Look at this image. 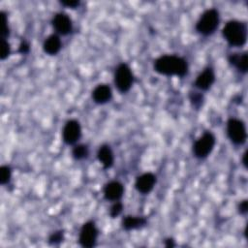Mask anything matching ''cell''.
<instances>
[{"instance_id": "6da1fadb", "label": "cell", "mask_w": 248, "mask_h": 248, "mask_svg": "<svg viewBox=\"0 0 248 248\" xmlns=\"http://www.w3.org/2000/svg\"><path fill=\"white\" fill-rule=\"evenodd\" d=\"M154 70L160 75L182 78L188 73V64L182 57L176 55H162L154 61Z\"/></svg>"}, {"instance_id": "7a4b0ae2", "label": "cell", "mask_w": 248, "mask_h": 248, "mask_svg": "<svg viewBox=\"0 0 248 248\" xmlns=\"http://www.w3.org/2000/svg\"><path fill=\"white\" fill-rule=\"evenodd\" d=\"M222 34L228 44L232 46H242L247 40L246 23L235 19L230 20L225 24Z\"/></svg>"}, {"instance_id": "3957f363", "label": "cell", "mask_w": 248, "mask_h": 248, "mask_svg": "<svg viewBox=\"0 0 248 248\" xmlns=\"http://www.w3.org/2000/svg\"><path fill=\"white\" fill-rule=\"evenodd\" d=\"M220 17L219 13L216 9H208L206 10L199 18L196 23V30L203 35L208 36L215 32L219 25Z\"/></svg>"}, {"instance_id": "277c9868", "label": "cell", "mask_w": 248, "mask_h": 248, "mask_svg": "<svg viewBox=\"0 0 248 248\" xmlns=\"http://www.w3.org/2000/svg\"><path fill=\"white\" fill-rule=\"evenodd\" d=\"M215 141V136L211 132H204L202 136L200 137L193 145V153L195 157L199 159H203L207 157L213 150Z\"/></svg>"}, {"instance_id": "5b68a950", "label": "cell", "mask_w": 248, "mask_h": 248, "mask_svg": "<svg viewBox=\"0 0 248 248\" xmlns=\"http://www.w3.org/2000/svg\"><path fill=\"white\" fill-rule=\"evenodd\" d=\"M133 81L134 77L130 67L125 63L118 65L114 73V83L118 91L122 93L128 92L132 87Z\"/></svg>"}, {"instance_id": "8992f818", "label": "cell", "mask_w": 248, "mask_h": 248, "mask_svg": "<svg viewBox=\"0 0 248 248\" xmlns=\"http://www.w3.org/2000/svg\"><path fill=\"white\" fill-rule=\"evenodd\" d=\"M227 133L232 140L236 145H241L246 141L247 133L243 121L236 118H230L227 122Z\"/></svg>"}, {"instance_id": "52a82bcc", "label": "cell", "mask_w": 248, "mask_h": 248, "mask_svg": "<svg viewBox=\"0 0 248 248\" xmlns=\"http://www.w3.org/2000/svg\"><path fill=\"white\" fill-rule=\"evenodd\" d=\"M97 236H98V229L96 228L94 222L89 221L82 225L79 232L78 242L82 247L90 248L95 245Z\"/></svg>"}, {"instance_id": "ba28073f", "label": "cell", "mask_w": 248, "mask_h": 248, "mask_svg": "<svg viewBox=\"0 0 248 248\" xmlns=\"http://www.w3.org/2000/svg\"><path fill=\"white\" fill-rule=\"evenodd\" d=\"M81 136V128L80 124L78 120L71 119L66 122L63 131H62V137L63 141L66 144H75Z\"/></svg>"}, {"instance_id": "9c48e42d", "label": "cell", "mask_w": 248, "mask_h": 248, "mask_svg": "<svg viewBox=\"0 0 248 248\" xmlns=\"http://www.w3.org/2000/svg\"><path fill=\"white\" fill-rule=\"evenodd\" d=\"M51 23L55 31L60 35H68L73 29L71 18L64 13H57L53 16Z\"/></svg>"}, {"instance_id": "30bf717a", "label": "cell", "mask_w": 248, "mask_h": 248, "mask_svg": "<svg viewBox=\"0 0 248 248\" xmlns=\"http://www.w3.org/2000/svg\"><path fill=\"white\" fill-rule=\"evenodd\" d=\"M156 176L151 172H145L140 175L135 183L136 189L141 194H148L155 186Z\"/></svg>"}, {"instance_id": "8fae6325", "label": "cell", "mask_w": 248, "mask_h": 248, "mask_svg": "<svg viewBox=\"0 0 248 248\" xmlns=\"http://www.w3.org/2000/svg\"><path fill=\"white\" fill-rule=\"evenodd\" d=\"M123 193L124 187L118 181H110L104 187V197L108 201L117 202L122 198Z\"/></svg>"}, {"instance_id": "7c38bea8", "label": "cell", "mask_w": 248, "mask_h": 248, "mask_svg": "<svg viewBox=\"0 0 248 248\" xmlns=\"http://www.w3.org/2000/svg\"><path fill=\"white\" fill-rule=\"evenodd\" d=\"M215 81V74L212 68H206L196 78L194 85L200 90H208Z\"/></svg>"}, {"instance_id": "4fadbf2b", "label": "cell", "mask_w": 248, "mask_h": 248, "mask_svg": "<svg viewBox=\"0 0 248 248\" xmlns=\"http://www.w3.org/2000/svg\"><path fill=\"white\" fill-rule=\"evenodd\" d=\"M112 97L111 89L107 84H99L92 91V99L96 104H106Z\"/></svg>"}, {"instance_id": "5bb4252c", "label": "cell", "mask_w": 248, "mask_h": 248, "mask_svg": "<svg viewBox=\"0 0 248 248\" xmlns=\"http://www.w3.org/2000/svg\"><path fill=\"white\" fill-rule=\"evenodd\" d=\"M62 43L59 36L56 34H52L45 40L43 44V49L48 55H55L59 52Z\"/></svg>"}, {"instance_id": "9a60e30c", "label": "cell", "mask_w": 248, "mask_h": 248, "mask_svg": "<svg viewBox=\"0 0 248 248\" xmlns=\"http://www.w3.org/2000/svg\"><path fill=\"white\" fill-rule=\"evenodd\" d=\"M229 62L241 73H246L248 70V56L246 51L242 53H232L229 56Z\"/></svg>"}, {"instance_id": "2e32d148", "label": "cell", "mask_w": 248, "mask_h": 248, "mask_svg": "<svg viewBox=\"0 0 248 248\" xmlns=\"http://www.w3.org/2000/svg\"><path fill=\"white\" fill-rule=\"evenodd\" d=\"M97 157L105 169H108L113 165V153L111 148L107 144L100 146L97 153Z\"/></svg>"}, {"instance_id": "e0dca14e", "label": "cell", "mask_w": 248, "mask_h": 248, "mask_svg": "<svg viewBox=\"0 0 248 248\" xmlns=\"http://www.w3.org/2000/svg\"><path fill=\"white\" fill-rule=\"evenodd\" d=\"M147 223L144 217H138V216H126L122 220V227L126 231H131L135 229L141 228L145 226Z\"/></svg>"}, {"instance_id": "ac0fdd59", "label": "cell", "mask_w": 248, "mask_h": 248, "mask_svg": "<svg viewBox=\"0 0 248 248\" xmlns=\"http://www.w3.org/2000/svg\"><path fill=\"white\" fill-rule=\"evenodd\" d=\"M88 147L84 144H77L72 150V155L76 160H81L88 156Z\"/></svg>"}, {"instance_id": "d6986e66", "label": "cell", "mask_w": 248, "mask_h": 248, "mask_svg": "<svg viewBox=\"0 0 248 248\" xmlns=\"http://www.w3.org/2000/svg\"><path fill=\"white\" fill-rule=\"evenodd\" d=\"M12 177V170L9 166L4 165L0 168V183L5 185L10 182Z\"/></svg>"}, {"instance_id": "ffe728a7", "label": "cell", "mask_w": 248, "mask_h": 248, "mask_svg": "<svg viewBox=\"0 0 248 248\" xmlns=\"http://www.w3.org/2000/svg\"><path fill=\"white\" fill-rule=\"evenodd\" d=\"M1 21H2V29H1V39H7L9 34H10V30H9V25H8V17L5 12H1Z\"/></svg>"}, {"instance_id": "44dd1931", "label": "cell", "mask_w": 248, "mask_h": 248, "mask_svg": "<svg viewBox=\"0 0 248 248\" xmlns=\"http://www.w3.org/2000/svg\"><path fill=\"white\" fill-rule=\"evenodd\" d=\"M11 53V46L10 44L6 39H1V52L0 58L1 60H5Z\"/></svg>"}, {"instance_id": "7402d4cb", "label": "cell", "mask_w": 248, "mask_h": 248, "mask_svg": "<svg viewBox=\"0 0 248 248\" xmlns=\"http://www.w3.org/2000/svg\"><path fill=\"white\" fill-rule=\"evenodd\" d=\"M64 235L62 231H57L55 232H52L48 237V243L49 244H58L61 241H63Z\"/></svg>"}, {"instance_id": "603a6c76", "label": "cell", "mask_w": 248, "mask_h": 248, "mask_svg": "<svg viewBox=\"0 0 248 248\" xmlns=\"http://www.w3.org/2000/svg\"><path fill=\"white\" fill-rule=\"evenodd\" d=\"M122 209H123V205L120 202H115V203L110 207V210H109V215L111 216V218H115L117 217L121 212H122Z\"/></svg>"}, {"instance_id": "cb8c5ba5", "label": "cell", "mask_w": 248, "mask_h": 248, "mask_svg": "<svg viewBox=\"0 0 248 248\" xmlns=\"http://www.w3.org/2000/svg\"><path fill=\"white\" fill-rule=\"evenodd\" d=\"M190 100H191V103L194 105L195 108H199L201 105H202V102L203 100L202 96L197 92H194L190 95Z\"/></svg>"}, {"instance_id": "d4e9b609", "label": "cell", "mask_w": 248, "mask_h": 248, "mask_svg": "<svg viewBox=\"0 0 248 248\" xmlns=\"http://www.w3.org/2000/svg\"><path fill=\"white\" fill-rule=\"evenodd\" d=\"M60 4L65 6V7L75 9V8H77L79 5V1H77V0H65V1H60Z\"/></svg>"}, {"instance_id": "484cf974", "label": "cell", "mask_w": 248, "mask_h": 248, "mask_svg": "<svg viewBox=\"0 0 248 248\" xmlns=\"http://www.w3.org/2000/svg\"><path fill=\"white\" fill-rule=\"evenodd\" d=\"M30 50V46L29 44L26 42V41H22L20 44H19V47H18V51L20 53H28Z\"/></svg>"}, {"instance_id": "4316f807", "label": "cell", "mask_w": 248, "mask_h": 248, "mask_svg": "<svg viewBox=\"0 0 248 248\" xmlns=\"http://www.w3.org/2000/svg\"><path fill=\"white\" fill-rule=\"evenodd\" d=\"M238 209H239V212H240L241 214H246V212H247V210H248V202H247L246 200L240 202V204H239V206H238Z\"/></svg>"}, {"instance_id": "83f0119b", "label": "cell", "mask_w": 248, "mask_h": 248, "mask_svg": "<svg viewBox=\"0 0 248 248\" xmlns=\"http://www.w3.org/2000/svg\"><path fill=\"white\" fill-rule=\"evenodd\" d=\"M165 245L166 247H169V248H171L173 247L175 244H174V240L172 238H168L165 240Z\"/></svg>"}, {"instance_id": "f1b7e54d", "label": "cell", "mask_w": 248, "mask_h": 248, "mask_svg": "<svg viewBox=\"0 0 248 248\" xmlns=\"http://www.w3.org/2000/svg\"><path fill=\"white\" fill-rule=\"evenodd\" d=\"M246 158H247V151L244 152L243 157H242V164H243V166H244L245 168H247V160H246Z\"/></svg>"}]
</instances>
